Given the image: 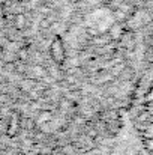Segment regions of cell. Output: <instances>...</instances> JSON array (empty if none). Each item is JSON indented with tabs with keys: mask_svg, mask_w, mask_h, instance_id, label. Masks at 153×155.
<instances>
[{
	"mask_svg": "<svg viewBox=\"0 0 153 155\" xmlns=\"http://www.w3.org/2000/svg\"><path fill=\"white\" fill-rule=\"evenodd\" d=\"M110 36H111L113 39H120V38L123 36V29H122V26H119V24L111 26V29H110Z\"/></svg>",
	"mask_w": 153,
	"mask_h": 155,
	"instance_id": "obj_4",
	"label": "cell"
},
{
	"mask_svg": "<svg viewBox=\"0 0 153 155\" xmlns=\"http://www.w3.org/2000/svg\"><path fill=\"white\" fill-rule=\"evenodd\" d=\"M18 128H20V116H18L17 113H14V114L9 117V124H8V130H6L8 136H9V137L17 136Z\"/></svg>",
	"mask_w": 153,
	"mask_h": 155,
	"instance_id": "obj_2",
	"label": "cell"
},
{
	"mask_svg": "<svg viewBox=\"0 0 153 155\" xmlns=\"http://www.w3.org/2000/svg\"><path fill=\"white\" fill-rule=\"evenodd\" d=\"M50 56L57 65H62V63L66 60V48H65V42H63L62 36L57 35V36H54V38L51 39Z\"/></svg>",
	"mask_w": 153,
	"mask_h": 155,
	"instance_id": "obj_1",
	"label": "cell"
},
{
	"mask_svg": "<svg viewBox=\"0 0 153 155\" xmlns=\"http://www.w3.org/2000/svg\"><path fill=\"white\" fill-rule=\"evenodd\" d=\"M14 26L18 29V30H23L26 26H27V18L24 14H17L14 17Z\"/></svg>",
	"mask_w": 153,
	"mask_h": 155,
	"instance_id": "obj_3",
	"label": "cell"
}]
</instances>
